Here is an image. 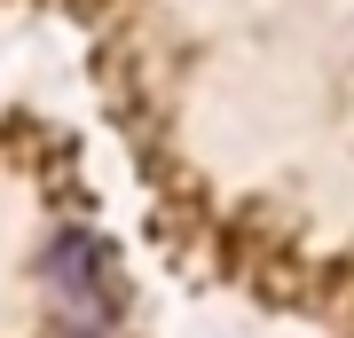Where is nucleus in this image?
<instances>
[{
  "label": "nucleus",
  "mask_w": 354,
  "mask_h": 338,
  "mask_svg": "<svg viewBox=\"0 0 354 338\" xmlns=\"http://www.w3.org/2000/svg\"><path fill=\"white\" fill-rule=\"evenodd\" d=\"M48 291H55V307H64V323L71 338H111L118 323V291H111V244L102 236H55L48 244Z\"/></svg>",
  "instance_id": "1"
}]
</instances>
